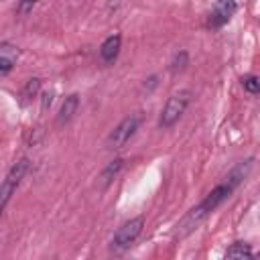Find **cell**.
Masks as SVG:
<instances>
[{
	"label": "cell",
	"instance_id": "1",
	"mask_svg": "<svg viewBox=\"0 0 260 260\" xmlns=\"http://www.w3.org/2000/svg\"><path fill=\"white\" fill-rule=\"evenodd\" d=\"M236 187H238V185H234L230 179H225L223 183H219L217 187H213V189L205 195V199H203L199 205H195V207L183 217V221L177 225V228H179V236H187L189 232H193L211 211H215V209L234 193Z\"/></svg>",
	"mask_w": 260,
	"mask_h": 260
},
{
	"label": "cell",
	"instance_id": "2",
	"mask_svg": "<svg viewBox=\"0 0 260 260\" xmlns=\"http://www.w3.org/2000/svg\"><path fill=\"white\" fill-rule=\"evenodd\" d=\"M142 228H144V217H142V215H136V217L124 221V223L116 230V234H114V238H112V242H110V250H112L114 254H120V252L128 250V248L138 240V236L142 234Z\"/></svg>",
	"mask_w": 260,
	"mask_h": 260
},
{
	"label": "cell",
	"instance_id": "3",
	"mask_svg": "<svg viewBox=\"0 0 260 260\" xmlns=\"http://www.w3.org/2000/svg\"><path fill=\"white\" fill-rule=\"evenodd\" d=\"M28 167H30V160H28V158H20V160H16V162L10 167V171L6 173V179H4L2 185H0V217H2V213H4V209H6V205H8V201L12 199L14 191L18 189L20 181L24 179Z\"/></svg>",
	"mask_w": 260,
	"mask_h": 260
},
{
	"label": "cell",
	"instance_id": "4",
	"mask_svg": "<svg viewBox=\"0 0 260 260\" xmlns=\"http://www.w3.org/2000/svg\"><path fill=\"white\" fill-rule=\"evenodd\" d=\"M189 102H191V91H189V89H181V91L173 93V95L167 100V104H165V108H162V112H160L158 126H160V128H171V126H175V124L179 122V118L185 114Z\"/></svg>",
	"mask_w": 260,
	"mask_h": 260
},
{
	"label": "cell",
	"instance_id": "5",
	"mask_svg": "<svg viewBox=\"0 0 260 260\" xmlns=\"http://www.w3.org/2000/svg\"><path fill=\"white\" fill-rule=\"evenodd\" d=\"M140 122H142V116H140V114L126 116V118L110 132V136H108V146H110V148H122V146L136 134Z\"/></svg>",
	"mask_w": 260,
	"mask_h": 260
},
{
	"label": "cell",
	"instance_id": "6",
	"mask_svg": "<svg viewBox=\"0 0 260 260\" xmlns=\"http://www.w3.org/2000/svg\"><path fill=\"white\" fill-rule=\"evenodd\" d=\"M236 10H238V2L236 0H215L213 8L209 12V18H207V26L219 28V26L228 24L230 18L236 14Z\"/></svg>",
	"mask_w": 260,
	"mask_h": 260
},
{
	"label": "cell",
	"instance_id": "7",
	"mask_svg": "<svg viewBox=\"0 0 260 260\" xmlns=\"http://www.w3.org/2000/svg\"><path fill=\"white\" fill-rule=\"evenodd\" d=\"M120 49H122V37H120L118 32H114V35H110V37L102 43V47H100V59H102L106 65H110V63H114V61L118 59Z\"/></svg>",
	"mask_w": 260,
	"mask_h": 260
},
{
	"label": "cell",
	"instance_id": "8",
	"mask_svg": "<svg viewBox=\"0 0 260 260\" xmlns=\"http://www.w3.org/2000/svg\"><path fill=\"white\" fill-rule=\"evenodd\" d=\"M77 108H79V95L77 93L67 95L61 104V110H59V116H57V126L69 124L73 120V116L77 114Z\"/></svg>",
	"mask_w": 260,
	"mask_h": 260
},
{
	"label": "cell",
	"instance_id": "9",
	"mask_svg": "<svg viewBox=\"0 0 260 260\" xmlns=\"http://www.w3.org/2000/svg\"><path fill=\"white\" fill-rule=\"evenodd\" d=\"M18 55H20L18 47H12V45H2L0 47V77H4L6 73L12 71V67L16 65Z\"/></svg>",
	"mask_w": 260,
	"mask_h": 260
},
{
	"label": "cell",
	"instance_id": "10",
	"mask_svg": "<svg viewBox=\"0 0 260 260\" xmlns=\"http://www.w3.org/2000/svg\"><path fill=\"white\" fill-rule=\"evenodd\" d=\"M122 167H124V160H122V158H114V160H110V162L104 167V171H102V175H100V183H102L104 189L118 177V173L122 171Z\"/></svg>",
	"mask_w": 260,
	"mask_h": 260
},
{
	"label": "cell",
	"instance_id": "11",
	"mask_svg": "<svg viewBox=\"0 0 260 260\" xmlns=\"http://www.w3.org/2000/svg\"><path fill=\"white\" fill-rule=\"evenodd\" d=\"M250 256H254V250L248 242H234L225 250V258H250Z\"/></svg>",
	"mask_w": 260,
	"mask_h": 260
},
{
	"label": "cell",
	"instance_id": "12",
	"mask_svg": "<svg viewBox=\"0 0 260 260\" xmlns=\"http://www.w3.org/2000/svg\"><path fill=\"white\" fill-rule=\"evenodd\" d=\"M39 89H41V79L39 77H30L26 83H24V87H22V91H20V98H22V104H28L32 98H37V93H39Z\"/></svg>",
	"mask_w": 260,
	"mask_h": 260
},
{
	"label": "cell",
	"instance_id": "13",
	"mask_svg": "<svg viewBox=\"0 0 260 260\" xmlns=\"http://www.w3.org/2000/svg\"><path fill=\"white\" fill-rule=\"evenodd\" d=\"M187 65H189V55H187V51H179V53L175 55V59L171 61V73H181V71H185Z\"/></svg>",
	"mask_w": 260,
	"mask_h": 260
},
{
	"label": "cell",
	"instance_id": "14",
	"mask_svg": "<svg viewBox=\"0 0 260 260\" xmlns=\"http://www.w3.org/2000/svg\"><path fill=\"white\" fill-rule=\"evenodd\" d=\"M242 85H244V89H246L248 93H252V95H256V93L260 91V79H258V75H254V73L244 75V77H242Z\"/></svg>",
	"mask_w": 260,
	"mask_h": 260
},
{
	"label": "cell",
	"instance_id": "15",
	"mask_svg": "<svg viewBox=\"0 0 260 260\" xmlns=\"http://www.w3.org/2000/svg\"><path fill=\"white\" fill-rule=\"evenodd\" d=\"M39 0H18V6H16V14L18 16H26L32 12V8L37 6Z\"/></svg>",
	"mask_w": 260,
	"mask_h": 260
},
{
	"label": "cell",
	"instance_id": "16",
	"mask_svg": "<svg viewBox=\"0 0 260 260\" xmlns=\"http://www.w3.org/2000/svg\"><path fill=\"white\" fill-rule=\"evenodd\" d=\"M53 98H55V91H53V89H49V91L43 93V98H41V110H43V112H47V108H51Z\"/></svg>",
	"mask_w": 260,
	"mask_h": 260
}]
</instances>
